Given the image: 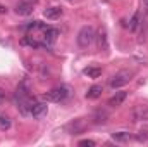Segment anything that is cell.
<instances>
[{"mask_svg":"<svg viewBox=\"0 0 148 147\" xmlns=\"http://www.w3.org/2000/svg\"><path fill=\"white\" fill-rule=\"evenodd\" d=\"M83 74L88 76V78H98L102 74V69L100 68H95V66H88V68L83 69Z\"/></svg>","mask_w":148,"mask_h":147,"instance_id":"cell-14","label":"cell"},{"mask_svg":"<svg viewBox=\"0 0 148 147\" xmlns=\"http://www.w3.org/2000/svg\"><path fill=\"white\" fill-rule=\"evenodd\" d=\"M134 139H136L138 142H148V130H140V132L134 135Z\"/></svg>","mask_w":148,"mask_h":147,"instance_id":"cell-17","label":"cell"},{"mask_svg":"<svg viewBox=\"0 0 148 147\" xmlns=\"http://www.w3.org/2000/svg\"><path fill=\"white\" fill-rule=\"evenodd\" d=\"M67 2H73V0H67Z\"/></svg>","mask_w":148,"mask_h":147,"instance_id":"cell-23","label":"cell"},{"mask_svg":"<svg viewBox=\"0 0 148 147\" xmlns=\"http://www.w3.org/2000/svg\"><path fill=\"white\" fill-rule=\"evenodd\" d=\"M28 2H31V3H33V5H35V3H36L38 0H28Z\"/></svg>","mask_w":148,"mask_h":147,"instance_id":"cell-22","label":"cell"},{"mask_svg":"<svg viewBox=\"0 0 148 147\" xmlns=\"http://www.w3.org/2000/svg\"><path fill=\"white\" fill-rule=\"evenodd\" d=\"M102 92H103V87H102V85H91V87L88 88V92L84 94V97L90 99V101H95V99H98V97L102 95Z\"/></svg>","mask_w":148,"mask_h":147,"instance_id":"cell-10","label":"cell"},{"mask_svg":"<svg viewBox=\"0 0 148 147\" xmlns=\"http://www.w3.org/2000/svg\"><path fill=\"white\" fill-rule=\"evenodd\" d=\"M97 38V33H95V28L93 26H83L79 31H77V45L83 47V49H88Z\"/></svg>","mask_w":148,"mask_h":147,"instance_id":"cell-1","label":"cell"},{"mask_svg":"<svg viewBox=\"0 0 148 147\" xmlns=\"http://www.w3.org/2000/svg\"><path fill=\"white\" fill-rule=\"evenodd\" d=\"M47 111H48V106H47V102H35L33 104V107H31V114L29 116H33V118H41V116H45L47 114Z\"/></svg>","mask_w":148,"mask_h":147,"instance_id":"cell-9","label":"cell"},{"mask_svg":"<svg viewBox=\"0 0 148 147\" xmlns=\"http://www.w3.org/2000/svg\"><path fill=\"white\" fill-rule=\"evenodd\" d=\"M69 95H71V90H69V87H66V85H60V87H55V88L48 90V92L45 94V99H47L48 102H64V101H66Z\"/></svg>","mask_w":148,"mask_h":147,"instance_id":"cell-2","label":"cell"},{"mask_svg":"<svg viewBox=\"0 0 148 147\" xmlns=\"http://www.w3.org/2000/svg\"><path fill=\"white\" fill-rule=\"evenodd\" d=\"M140 19H141V14H140V12H134V16H133V17H131V21H129V30H131V31H134V30L138 28Z\"/></svg>","mask_w":148,"mask_h":147,"instance_id":"cell-16","label":"cell"},{"mask_svg":"<svg viewBox=\"0 0 148 147\" xmlns=\"http://www.w3.org/2000/svg\"><path fill=\"white\" fill-rule=\"evenodd\" d=\"M133 71H119V73H115L114 76L110 78V81H109V85H110L112 90H115V88H121V87H124V85H127L131 80H133Z\"/></svg>","mask_w":148,"mask_h":147,"instance_id":"cell-3","label":"cell"},{"mask_svg":"<svg viewBox=\"0 0 148 147\" xmlns=\"http://www.w3.org/2000/svg\"><path fill=\"white\" fill-rule=\"evenodd\" d=\"M112 140H114V142H119V144L129 142V140H131V133H129V132H126V130L114 132V133H112Z\"/></svg>","mask_w":148,"mask_h":147,"instance_id":"cell-13","label":"cell"},{"mask_svg":"<svg viewBox=\"0 0 148 147\" xmlns=\"http://www.w3.org/2000/svg\"><path fill=\"white\" fill-rule=\"evenodd\" d=\"M33 3L28 2V0H23V2H17L16 3V14L17 16H29L33 14Z\"/></svg>","mask_w":148,"mask_h":147,"instance_id":"cell-5","label":"cell"},{"mask_svg":"<svg viewBox=\"0 0 148 147\" xmlns=\"http://www.w3.org/2000/svg\"><path fill=\"white\" fill-rule=\"evenodd\" d=\"M131 118L134 121H147L148 119V106L147 104H138L131 109Z\"/></svg>","mask_w":148,"mask_h":147,"instance_id":"cell-4","label":"cell"},{"mask_svg":"<svg viewBox=\"0 0 148 147\" xmlns=\"http://www.w3.org/2000/svg\"><path fill=\"white\" fill-rule=\"evenodd\" d=\"M43 16L47 19H50V21H55V19H59L62 16V9L60 7H48V9L43 10Z\"/></svg>","mask_w":148,"mask_h":147,"instance_id":"cell-11","label":"cell"},{"mask_svg":"<svg viewBox=\"0 0 148 147\" xmlns=\"http://www.w3.org/2000/svg\"><path fill=\"white\" fill-rule=\"evenodd\" d=\"M84 130H86L84 119H74L73 123L67 125V132H69L71 135H79V133H83Z\"/></svg>","mask_w":148,"mask_h":147,"instance_id":"cell-7","label":"cell"},{"mask_svg":"<svg viewBox=\"0 0 148 147\" xmlns=\"http://www.w3.org/2000/svg\"><path fill=\"white\" fill-rule=\"evenodd\" d=\"M3 12H7V9H5L3 5H0V14H3Z\"/></svg>","mask_w":148,"mask_h":147,"instance_id":"cell-20","label":"cell"},{"mask_svg":"<svg viewBox=\"0 0 148 147\" xmlns=\"http://www.w3.org/2000/svg\"><path fill=\"white\" fill-rule=\"evenodd\" d=\"M10 125H12L10 118H9L7 114H0V132L9 130V128H10Z\"/></svg>","mask_w":148,"mask_h":147,"instance_id":"cell-15","label":"cell"},{"mask_svg":"<svg viewBox=\"0 0 148 147\" xmlns=\"http://www.w3.org/2000/svg\"><path fill=\"white\" fill-rule=\"evenodd\" d=\"M77 146H79V147H95V146H97V142H95V140H91V139H84V140H81Z\"/></svg>","mask_w":148,"mask_h":147,"instance_id":"cell-18","label":"cell"},{"mask_svg":"<svg viewBox=\"0 0 148 147\" xmlns=\"http://www.w3.org/2000/svg\"><path fill=\"white\" fill-rule=\"evenodd\" d=\"M109 118H110V114L105 109H98L93 114V123H95V125H103V123L109 121Z\"/></svg>","mask_w":148,"mask_h":147,"instance_id":"cell-12","label":"cell"},{"mask_svg":"<svg viewBox=\"0 0 148 147\" xmlns=\"http://www.w3.org/2000/svg\"><path fill=\"white\" fill-rule=\"evenodd\" d=\"M5 99H7L5 90H3V88H0V104H3V102H5Z\"/></svg>","mask_w":148,"mask_h":147,"instance_id":"cell-19","label":"cell"},{"mask_svg":"<svg viewBox=\"0 0 148 147\" xmlns=\"http://www.w3.org/2000/svg\"><path fill=\"white\" fill-rule=\"evenodd\" d=\"M126 99H127V92H124V90L115 92L110 99H109V106H110V107H119V106H122V102H124Z\"/></svg>","mask_w":148,"mask_h":147,"instance_id":"cell-8","label":"cell"},{"mask_svg":"<svg viewBox=\"0 0 148 147\" xmlns=\"http://www.w3.org/2000/svg\"><path fill=\"white\" fill-rule=\"evenodd\" d=\"M29 97V85L26 83V81H23L19 87H17V90H16V95H14V101L17 102V104H21L24 99H28Z\"/></svg>","mask_w":148,"mask_h":147,"instance_id":"cell-6","label":"cell"},{"mask_svg":"<svg viewBox=\"0 0 148 147\" xmlns=\"http://www.w3.org/2000/svg\"><path fill=\"white\" fill-rule=\"evenodd\" d=\"M143 5H145V7H148V0H143Z\"/></svg>","mask_w":148,"mask_h":147,"instance_id":"cell-21","label":"cell"}]
</instances>
